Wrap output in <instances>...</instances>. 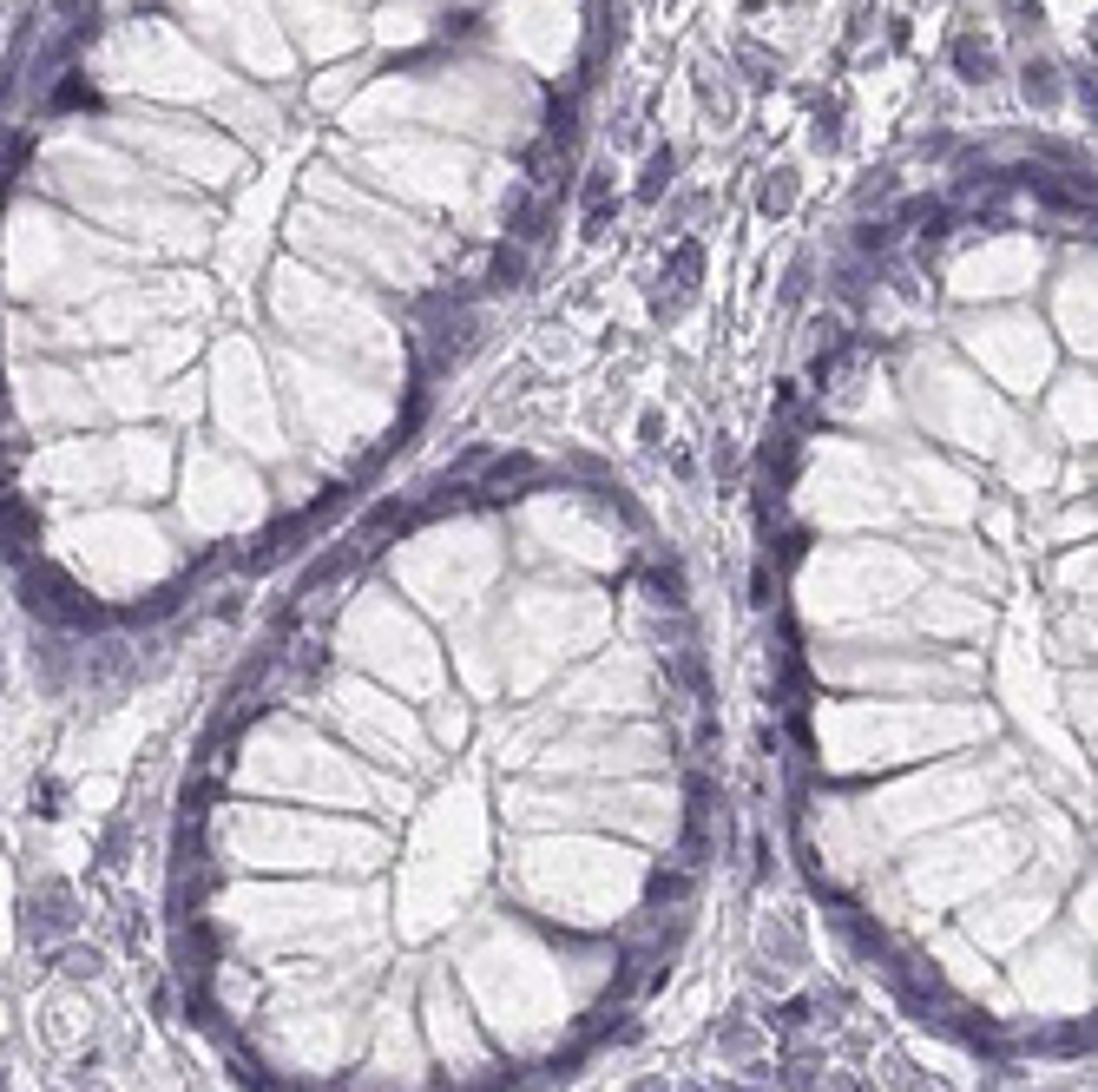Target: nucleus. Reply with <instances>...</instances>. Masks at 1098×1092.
Returning a JSON list of instances; mask_svg holds the SVG:
<instances>
[{
  "mask_svg": "<svg viewBox=\"0 0 1098 1092\" xmlns=\"http://www.w3.org/2000/svg\"><path fill=\"white\" fill-rule=\"evenodd\" d=\"M993 244L862 343L776 475L796 803L967 816L986 915L1079 875L1092 757V343Z\"/></svg>",
  "mask_w": 1098,
  "mask_h": 1092,
  "instance_id": "1",
  "label": "nucleus"
}]
</instances>
